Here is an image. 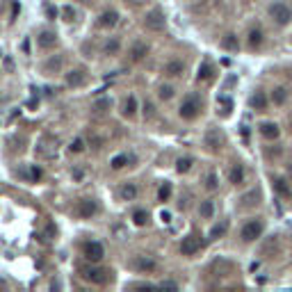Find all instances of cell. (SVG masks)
Returning <instances> with one entry per match:
<instances>
[{
    "label": "cell",
    "instance_id": "1",
    "mask_svg": "<svg viewBox=\"0 0 292 292\" xmlns=\"http://www.w3.org/2000/svg\"><path fill=\"white\" fill-rule=\"evenodd\" d=\"M270 18H274V23H279V25H288V23L292 21V9L286 2H272Z\"/></svg>",
    "mask_w": 292,
    "mask_h": 292
},
{
    "label": "cell",
    "instance_id": "2",
    "mask_svg": "<svg viewBox=\"0 0 292 292\" xmlns=\"http://www.w3.org/2000/svg\"><path fill=\"white\" fill-rule=\"evenodd\" d=\"M263 222H258V219H251V222H247L242 226V231H240V238H242V242H254V240H258L260 235H263Z\"/></svg>",
    "mask_w": 292,
    "mask_h": 292
},
{
    "label": "cell",
    "instance_id": "3",
    "mask_svg": "<svg viewBox=\"0 0 292 292\" xmlns=\"http://www.w3.org/2000/svg\"><path fill=\"white\" fill-rule=\"evenodd\" d=\"M82 276H85L89 283H94V286H105V283L110 281V272L103 270V267H85V270H82Z\"/></svg>",
    "mask_w": 292,
    "mask_h": 292
},
{
    "label": "cell",
    "instance_id": "4",
    "mask_svg": "<svg viewBox=\"0 0 292 292\" xmlns=\"http://www.w3.org/2000/svg\"><path fill=\"white\" fill-rule=\"evenodd\" d=\"M82 256H85L89 263H101L105 256V249L101 242H94V240H89V242L82 244Z\"/></svg>",
    "mask_w": 292,
    "mask_h": 292
},
{
    "label": "cell",
    "instance_id": "5",
    "mask_svg": "<svg viewBox=\"0 0 292 292\" xmlns=\"http://www.w3.org/2000/svg\"><path fill=\"white\" fill-rule=\"evenodd\" d=\"M144 25L151 30V32H160V30H164V25H167V21H164V11L162 9H151L148 14H146L144 18Z\"/></svg>",
    "mask_w": 292,
    "mask_h": 292
},
{
    "label": "cell",
    "instance_id": "6",
    "mask_svg": "<svg viewBox=\"0 0 292 292\" xmlns=\"http://www.w3.org/2000/svg\"><path fill=\"white\" fill-rule=\"evenodd\" d=\"M224 144H226V137H224V133L219 128H210L206 133V146L208 148H212V151H222Z\"/></svg>",
    "mask_w": 292,
    "mask_h": 292
},
{
    "label": "cell",
    "instance_id": "7",
    "mask_svg": "<svg viewBox=\"0 0 292 292\" xmlns=\"http://www.w3.org/2000/svg\"><path fill=\"white\" fill-rule=\"evenodd\" d=\"M279 251H281V240H279V235H270V238L265 240V244L260 247V256H263V258H276Z\"/></svg>",
    "mask_w": 292,
    "mask_h": 292
},
{
    "label": "cell",
    "instance_id": "8",
    "mask_svg": "<svg viewBox=\"0 0 292 292\" xmlns=\"http://www.w3.org/2000/svg\"><path fill=\"white\" fill-rule=\"evenodd\" d=\"M199 108H201L199 98H187V101L180 105V117H183L185 121L196 119V117H199Z\"/></svg>",
    "mask_w": 292,
    "mask_h": 292
},
{
    "label": "cell",
    "instance_id": "9",
    "mask_svg": "<svg viewBox=\"0 0 292 292\" xmlns=\"http://www.w3.org/2000/svg\"><path fill=\"white\" fill-rule=\"evenodd\" d=\"M201 247H203V242H201L199 238H194V235H189V238H185L183 242H180V254L183 256H196L201 251Z\"/></svg>",
    "mask_w": 292,
    "mask_h": 292
},
{
    "label": "cell",
    "instance_id": "10",
    "mask_svg": "<svg viewBox=\"0 0 292 292\" xmlns=\"http://www.w3.org/2000/svg\"><path fill=\"white\" fill-rule=\"evenodd\" d=\"M226 176H228V183H231V185H240V183H244L247 169H244V164L235 162V164H231V167L226 169Z\"/></svg>",
    "mask_w": 292,
    "mask_h": 292
},
{
    "label": "cell",
    "instance_id": "11",
    "mask_svg": "<svg viewBox=\"0 0 292 292\" xmlns=\"http://www.w3.org/2000/svg\"><path fill=\"white\" fill-rule=\"evenodd\" d=\"M130 265H133V270L144 272V274H148V272H153V270L157 267V263L151 258V256H137V258L133 260Z\"/></svg>",
    "mask_w": 292,
    "mask_h": 292
},
{
    "label": "cell",
    "instance_id": "12",
    "mask_svg": "<svg viewBox=\"0 0 292 292\" xmlns=\"http://www.w3.org/2000/svg\"><path fill=\"white\" fill-rule=\"evenodd\" d=\"M119 11H114V9H108V11H103L101 16H98V21H96V25L98 27H114L117 23H119Z\"/></svg>",
    "mask_w": 292,
    "mask_h": 292
},
{
    "label": "cell",
    "instance_id": "13",
    "mask_svg": "<svg viewBox=\"0 0 292 292\" xmlns=\"http://www.w3.org/2000/svg\"><path fill=\"white\" fill-rule=\"evenodd\" d=\"M148 55V43L146 41H135L130 46V62H142Z\"/></svg>",
    "mask_w": 292,
    "mask_h": 292
},
{
    "label": "cell",
    "instance_id": "14",
    "mask_svg": "<svg viewBox=\"0 0 292 292\" xmlns=\"http://www.w3.org/2000/svg\"><path fill=\"white\" fill-rule=\"evenodd\" d=\"M263 43H265V34H263V30H260V27H251L249 34H247V46L254 48V50H258Z\"/></svg>",
    "mask_w": 292,
    "mask_h": 292
},
{
    "label": "cell",
    "instance_id": "15",
    "mask_svg": "<svg viewBox=\"0 0 292 292\" xmlns=\"http://www.w3.org/2000/svg\"><path fill=\"white\" fill-rule=\"evenodd\" d=\"M62 66H64V55H53L50 60H46V64H43V71L46 73H50V76H55V73H60Z\"/></svg>",
    "mask_w": 292,
    "mask_h": 292
},
{
    "label": "cell",
    "instance_id": "16",
    "mask_svg": "<svg viewBox=\"0 0 292 292\" xmlns=\"http://www.w3.org/2000/svg\"><path fill=\"white\" fill-rule=\"evenodd\" d=\"M260 135L265 137V140L274 142V140H279V135H281V128H279L274 121H267V124H260Z\"/></svg>",
    "mask_w": 292,
    "mask_h": 292
},
{
    "label": "cell",
    "instance_id": "17",
    "mask_svg": "<svg viewBox=\"0 0 292 292\" xmlns=\"http://www.w3.org/2000/svg\"><path fill=\"white\" fill-rule=\"evenodd\" d=\"M183 71H185L183 60H169L167 64H164V76H169V78H178V76H183Z\"/></svg>",
    "mask_w": 292,
    "mask_h": 292
},
{
    "label": "cell",
    "instance_id": "18",
    "mask_svg": "<svg viewBox=\"0 0 292 292\" xmlns=\"http://www.w3.org/2000/svg\"><path fill=\"white\" fill-rule=\"evenodd\" d=\"M64 80H66V85L69 87H78V85H82V82L87 80V73L82 69H73V71H69L64 76Z\"/></svg>",
    "mask_w": 292,
    "mask_h": 292
},
{
    "label": "cell",
    "instance_id": "19",
    "mask_svg": "<svg viewBox=\"0 0 292 292\" xmlns=\"http://www.w3.org/2000/svg\"><path fill=\"white\" fill-rule=\"evenodd\" d=\"M251 108L256 110V112H265L267 110V105H270V101H267V96H265V92H256L254 96H251Z\"/></svg>",
    "mask_w": 292,
    "mask_h": 292
},
{
    "label": "cell",
    "instance_id": "20",
    "mask_svg": "<svg viewBox=\"0 0 292 292\" xmlns=\"http://www.w3.org/2000/svg\"><path fill=\"white\" fill-rule=\"evenodd\" d=\"M233 270H235V265H233L231 260H224V258L215 260V263L210 265L212 274H228V272H233Z\"/></svg>",
    "mask_w": 292,
    "mask_h": 292
},
{
    "label": "cell",
    "instance_id": "21",
    "mask_svg": "<svg viewBox=\"0 0 292 292\" xmlns=\"http://www.w3.org/2000/svg\"><path fill=\"white\" fill-rule=\"evenodd\" d=\"M119 50H121V41L117 37L108 39V41L103 43V55L105 57H114V55H119Z\"/></svg>",
    "mask_w": 292,
    "mask_h": 292
},
{
    "label": "cell",
    "instance_id": "22",
    "mask_svg": "<svg viewBox=\"0 0 292 292\" xmlns=\"http://www.w3.org/2000/svg\"><path fill=\"white\" fill-rule=\"evenodd\" d=\"M137 196V185L135 183H124L119 187V199L124 201H133Z\"/></svg>",
    "mask_w": 292,
    "mask_h": 292
},
{
    "label": "cell",
    "instance_id": "23",
    "mask_svg": "<svg viewBox=\"0 0 292 292\" xmlns=\"http://www.w3.org/2000/svg\"><path fill=\"white\" fill-rule=\"evenodd\" d=\"M272 183H274V189H276V194L279 196H286V199L292 196V189H290V185H288L286 178H274Z\"/></svg>",
    "mask_w": 292,
    "mask_h": 292
},
{
    "label": "cell",
    "instance_id": "24",
    "mask_svg": "<svg viewBox=\"0 0 292 292\" xmlns=\"http://www.w3.org/2000/svg\"><path fill=\"white\" fill-rule=\"evenodd\" d=\"M242 203H240V208H244V206H258L260 203V189H251L249 194H242Z\"/></svg>",
    "mask_w": 292,
    "mask_h": 292
},
{
    "label": "cell",
    "instance_id": "25",
    "mask_svg": "<svg viewBox=\"0 0 292 292\" xmlns=\"http://www.w3.org/2000/svg\"><path fill=\"white\" fill-rule=\"evenodd\" d=\"M96 210H98V206H96V201H92V199H87V201H82V203H80V217H82V219L94 217V215H96Z\"/></svg>",
    "mask_w": 292,
    "mask_h": 292
},
{
    "label": "cell",
    "instance_id": "26",
    "mask_svg": "<svg viewBox=\"0 0 292 292\" xmlns=\"http://www.w3.org/2000/svg\"><path fill=\"white\" fill-rule=\"evenodd\" d=\"M55 43H57L55 32H46V30H43V32L39 34V46H41V48H53Z\"/></svg>",
    "mask_w": 292,
    "mask_h": 292
},
{
    "label": "cell",
    "instance_id": "27",
    "mask_svg": "<svg viewBox=\"0 0 292 292\" xmlns=\"http://www.w3.org/2000/svg\"><path fill=\"white\" fill-rule=\"evenodd\" d=\"M228 231V222H219V224H215V226L210 228V233H208V238L210 240H219L224 235V233Z\"/></svg>",
    "mask_w": 292,
    "mask_h": 292
},
{
    "label": "cell",
    "instance_id": "28",
    "mask_svg": "<svg viewBox=\"0 0 292 292\" xmlns=\"http://www.w3.org/2000/svg\"><path fill=\"white\" fill-rule=\"evenodd\" d=\"M222 48H224V50H231V53H235V50L240 48L238 37H235V34H226V37L222 39Z\"/></svg>",
    "mask_w": 292,
    "mask_h": 292
},
{
    "label": "cell",
    "instance_id": "29",
    "mask_svg": "<svg viewBox=\"0 0 292 292\" xmlns=\"http://www.w3.org/2000/svg\"><path fill=\"white\" fill-rule=\"evenodd\" d=\"M263 155H265L267 160H276V157L283 155V146H265V148H263Z\"/></svg>",
    "mask_w": 292,
    "mask_h": 292
},
{
    "label": "cell",
    "instance_id": "30",
    "mask_svg": "<svg viewBox=\"0 0 292 292\" xmlns=\"http://www.w3.org/2000/svg\"><path fill=\"white\" fill-rule=\"evenodd\" d=\"M173 94H176L173 85H160V87H157V96L162 98V101H171Z\"/></svg>",
    "mask_w": 292,
    "mask_h": 292
},
{
    "label": "cell",
    "instance_id": "31",
    "mask_svg": "<svg viewBox=\"0 0 292 292\" xmlns=\"http://www.w3.org/2000/svg\"><path fill=\"white\" fill-rule=\"evenodd\" d=\"M124 114H126V117H135V114H137V98L135 96H128V98H126Z\"/></svg>",
    "mask_w": 292,
    "mask_h": 292
},
{
    "label": "cell",
    "instance_id": "32",
    "mask_svg": "<svg viewBox=\"0 0 292 292\" xmlns=\"http://www.w3.org/2000/svg\"><path fill=\"white\" fill-rule=\"evenodd\" d=\"M128 162H130V157L126 155V153H121V155H114L112 157V169H124V167H128Z\"/></svg>",
    "mask_w": 292,
    "mask_h": 292
},
{
    "label": "cell",
    "instance_id": "33",
    "mask_svg": "<svg viewBox=\"0 0 292 292\" xmlns=\"http://www.w3.org/2000/svg\"><path fill=\"white\" fill-rule=\"evenodd\" d=\"M192 164H194V160H192V157H178V162H176V169H178L180 173H187L189 169H192Z\"/></svg>",
    "mask_w": 292,
    "mask_h": 292
},
{
    "label": "cell",
    "instance_id": "34",
    "mask_svg": "<svg viewBox=\"0 0 292 292\" xmlns=\"http://www.w3.org/2000/svg\"><path fill=\"white\" fill-rule=\"evenodd\" d=\"M212 215H215L212 201H203V203H201V217H203V219H212Z\"/></svg>",
    "mask_w": 292,
    "mask_h": 292
},
{
    "label": "cell",
    "instance_id": "35",
    "mask_svg": "<svg viewBox=\"0 0 292 292\" xmlns=\"http://www.w3.org/2000/svg\"><path fill=\"white\" fill-rule=\"evenodd\" d=\"M169 196H171V185L169 183H162L160 185V189H157V201H169Z\"/></svg>",
    "mask_w": 292,
    "mask_h": 292
},
{
    "label": "cell",
    "instance_id": "36",
    "mask_svg": "<svg viewBox=\"0 0 292 292\" xmlns=\"http://www.w3.org/2000/svg\"><path fill=\"white\" fill-rule=\"evenodd\" d=\"M133 222H135L137 226L148 224V212H146V210H135V212H133Z\"/></svg>",
    "mask_w": 292,
    "mask_h": 292
},
{
    "label": "cell",
    "instance_id": "37",
    "mask_svg": "<svg viewBox=\"0 0 292 292\" xmlns=\"http://www.w3.org/2000/svg\"><path fill=\"white\" fill-rule=\"evenodd\" d=\"M272 98H274L276 105H283V103H286V98H288V92L283 89V87H276L274 94H272Z\"/></svg>",
    "mask_w": 292,
    "mask_h": 292
},
{
    "label": "cell",
    "instance_id": "38",
    "mask_svg": "<svg viewBox=\"0 0 292 292\" xmlns=\"http://www.w3.org/2000/svg\"><path fill=\"white\" fill-rule=\"evenodd\" d=\"M210 78H212V66L210 62H203L199 69V80H210Z\"/></svg>",
    "mask_w": 292,
    "mask_h": 292
},
{
    "label": "cell",
    "instance_id": "39",
    "mask_svg": "<svg viewBox=\"0 0 292 292\" xmlns=\"http://www.w3.org/2000/svg\"><path fill=\"white\" fill-rule=\"evenodd\" d=\"M203 185H206L208 192H215V189L219 187V183H217V176H215V173H208V176H206V183H203Z\"/></svg>",
    "mask_w": 292,
    "mask_h": 292
},
{
    "label": "cell",
    "instance_id": "40",
    "mask_svg": "<svg viewBox=\"0 0 292 292\" xmlns=\"http://www.w3.org/2000/svg\"><path fill=\"white\" fill-rule=\"evenodd\" d=\"M62 16H64V21H76V9H73V7H69L66 5L64 9H62Z\"/></svg>",
    "mask_w": 292,
    "mask_h": 292
},
{
    "label": "cell",
    "instance_id": "41",
    "mask_svg": "<svg viewBox=\"0 0 292 292\" xmlns=\"http://www.w3.org/2000/svg\"><path fill=\"white\" fill-rule=\"evenodd\" d=\"M219 105H222V114H231V110H233V101L231 98H219Z\"/></svg>",
    "mask_w": 292,
    "mask_h": 292
},
{
    "label": "cell",
    "instance_id": "42",
    "mask_svg": "<svg viewBox=\"0 0 292 292\" xmlns=\"http://www.w3.org/2000/svg\"><path fill=\"white\" fill-rule=\"evenodd\" d=\"M82 148H85V142H82V140H73V142H71V151H73V153H80Z\"/></svg>",
    "mask_w": 292,
    "mask_h": 292
},
{
    "label": "cell",
    "instance_id": "43",
    "mask_svg": "<svg viewBox=\"0 0 292 292\" xmlns=\"http://www.w3.org/2000/svg\"><path fill=\"white\" fill-rule=\"evenodd\" d=\"M43 11H46V14H48L50 18H55V16H57V9H55L53 5H46V7H43Z\"/></svg>",
    "mask_w": 292,
    "mask_h": 292
},
{
    "label": "cell",
    "instance_id": "44",
    "mask_svg": "<svg viewBox=\"0 0 292 292\" xmlns=\"http://www.w3.org/2000/svg\"><path fill=\"white\" fill-rule=\"evenodd\" d=\"M96 108H98V110H101V108H110V101H108V98H103V101H98V105H96Z\"/></svg>",
    "mask_w": 292,
    "mask_h": 292
},
{
    "label": "cell",
    "instance_id": "45",
    "mask_svg": "<svg viewBox=\"0 0 292 292\" xmlns=\"http://www.w3.org/2000/svg\"><path fill=\"white\" fill-rule=\"evenodd\" d=\"M73 178H76V180L85 178V171H80V169H76V171H73Z\"/></svg>",
    "mask_w": 292,
    "mask_h": 292
},
{
    "label": "cell",
    "instance_id": "46",
    "mask_svg": "<svg viewBox=\"0 0 292 292\" xmlns=\"http://www.w3.org/2000/svg\"><path fill=\"white\" fill-rule=\"evenodd\" d=\"M144 108H146V119H151V114H153V112H151V103H146Z\"/></svg>",
    "mask_w": 292,
    "mask_h": 292
},
{
    "label": "cell",
    "instance_id": "47",
    "mask_svg": "<svg viewBox=\"0 0 292 292\" xmlns=\"http://www.w3.org/2000/svg\"><path fill=\"white\" fill-rule=\"evenodd\" d=\"M30 173H32V178H39V176H41V171H39L37 167H34V169H32V171H30Z\"/></svg>",
    "mask_w": 292,
    "mask_h": 292
},
{
    "label": "cell",
    "instance_id": "48",
    "mask_svg": "<svg viewBox=\"0 0 292 292\" xmlns=\"http://www.w3.org/2000/svg\"><path fill=\"white\" fill-rule=\"evenodd\" d=\"M162 286H167V288H178V283H173V281H164Z\"/></svg>",
    "mask_w": 292,
    "mask_h": 292
},
{
    "label": "cell",
    "instance_id": "49",
    "mask_svg": "<svg viewBox=\"0 0 292 292\" xmlns=\"http://www.w3.org/2000/svg\"><path fill=\"white\" fill-rule=\"evenodd\" d=\"M130 5H142V2H146V0H128Z\"/></svg>",
    "mask_w": 292,
    "mask_h": 292
},
{
    "label": "cell",
    "instance_id": "50",
    "mask_svg": "<svg viewBox=\"0 0 292 292\" xmlns=\"http://www.w3.org/2000/svg\"><path fill=\"white\" fill-rule=\"evenodd\" d=\"M290 173H292V164H290Z\"/></svg>",
    "mask_w": 292,
    "mask_h": 292
},
{
    "label": "cell",
    "instance_id": "51",
    "mask_svg": "<svg viewBox=\"0 0 292 292\" xmlns=\"http://www.w3.org/2000/svg\"><path fill=\"white\" fill-rule=\"evenodd\" d=\"M85 2H89V0H85Z\"/></svg>",
    "mask_w": 292,
    "mask_h": 292
}]
</instances>
